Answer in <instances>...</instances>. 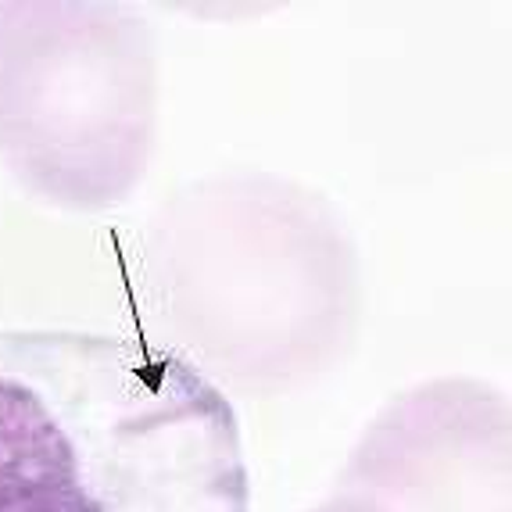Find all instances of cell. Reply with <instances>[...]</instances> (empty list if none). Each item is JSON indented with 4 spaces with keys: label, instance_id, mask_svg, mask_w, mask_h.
<instances>
[{
    "label": "cell",
    "instance_id": "6da1fadb",
    "mask_svg": "<svg viewBox=\"0 0 512 512\" xmlns=\"http://www.w3.org/2000/svg\"><path fill=\"white\" fill-rule=\"evenodd\" d=\"M230 398L176 351L0 330V512H248Z\"/></svg>",
    "mask_w": 512,
    "mask_h": 512
},
{
    "label": "cell",
    "instance_id": "5b68a950",
    "mask_svg": "<svg viewBox=\"0 0 512 512\" xmlns=\"http://www.w3.org/2000/svg\"><path fill=\"white\" fill-rule=\"evenodd\" d=\"M308 512H387L384 505H376L373 498L359 495V491H351V487H333V495L326 498L323 505H316V509Z\"/></svg>",
    "mask_w": 512,
    "mask_h": 512
},
{
    "label": "cell",
    "instance_id": "7a4b0ae2",
    "mask_svg": "<svg viewBox=\"0 0 512 512\" xmlns=\"http://www.w3.org/2000/svg\"><path fill=\"white\" fill-rule=\"evenodd\" d=\"M158 319L205 376L287 391L337 362L359 319V258L323 197L265 172L194 183L144 248Z\"/></svg>",
    "mask_w": 512,
    "mask_h": 512
},
{
    "label": "cell",
    "instance_id": "277c9868",
    "mask_svg": "<svg viewBox=\"0 0 512 512\" xmlns=\"http://www.w3.org/2000/svg\"><path fill=\"white\" fill-rule=\"evenodd\" d=\"M341 487L387 512H509V405L477 380H434L369 423Z\"/></svg>",
    "mask_w": 512,
    "mask_h": 512
},
{
    "label": "cell",
    "instance_id": "3957f363",
    "mask_svg": "<svg viewBox=\"0 0 512 512\" xmlns=\"http://www.w3.org/2000/svg\"><path fill=\"white\" fill-rule=\"evenodd\" d=\"M158 129V47L126 4L0 0V162L72 212L126 201Z\"/></svg>",
    "mask_w": 512,
    "mask_h": 512
}]
</instances>
